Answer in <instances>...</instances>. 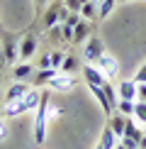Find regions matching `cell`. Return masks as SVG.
I'll list each match as a JSON object with an SVG mask.
<instances>
[{"label":"cell","mask_w":146,"mask_h":149,"mask_svg":"<svg viewBox=\"0 0 146 149\" xmlns=\"http://www.w3.org/2000/svg\"><path fill=\"white\" fill-rule=\"evenodd\" d=\"M3 108H5V103H0V115H3Z\"/></svg>","instance_id":"cell-35"},{"label":"cell","mask_w":146,"mask_h":149,"mask_svg":"<svg viewBox=\"0 0 146 149\" xmlns=\"http://www.w3.org/2000/svg\"><path fill=\"white\" fill-rule=\"evenodd\" d=\"M114 149H127V147H124V144H122V142H119V144H117V147H114Z\"/></svg>","instance_id":"cell-34"},{"label":"cell","mask_w":146,"mask_h":149,"mask_svg":"<svg viewBox=\"0 0 146 149\" xmlns=\"http://www.w3.org/2000/svg\"><path fill=\"white\" fill-rule=\"evenodd\" d=\"M97 144H100L102 149H114V147L119 144V137L112 132V127H110V125H105V127H102V134H100V142H97Z\"/></svg>","instance_id":"cell-14"},{"label":"cell","mask_w":146,"mask_h":149,"mask_svg":"<svg viewBox=\"0 0 146 149\" xmlns=\"http://www.w3.org/2000/svg\"><path fill=\"white\" fill-rule=\"evenodd\" d=\"M134 120L141 122V125H146V103L136 100V105H134Z\"/></svg>","instance_id":"cell-23"},{"label":"cell","mask_w":146,"mask_h":149,"mask_svg":"<svg viewBox=\"0 0 146 149\" xmlns=\"http://www.w3.org/2000/svg\"><path fill=\"white\" fill-rule=\"evenodd\" d=\"M88 32H90V22L81 17V22L73 27V44H81V42H85V39H88Z\"/></svg>","instance_id":"cell-16"},{"label":"cell","mask_w":146,"mask_h":149,"mask_svg":"<svg viewBox=\"0 0 146 149\" xmlns=\"http://www.w3.org/2000/svg\"><path fill=\"white\" fill-rule=\"evenodd\" d=\"M27 91H29V86L24 83V81H15V83L8 88V93H5V103H15V100H20V98L27 95Z\"/></svg>","instance_id":"cell-13"},{"label":"cell","mask_w":146,"mask_h":149,"mask_svg":"<svg viewBox=\"0 0 146 149\" xmlns=\"http://www.w3.org/2000/svg\"><path fill=\"white\" fill-rule=\"evenodd\" d=\"M102 54H105V42H102L100 37H88V39H85V49H83L85 61L95 64V61L100 59Z\"/></svg>","instance_id":"cell-3"},{"label":"cell","mask_w":146,"mask_h":149,"mask_svg":"<svg viewBox=\"0 0 146 149\" xmlns=\"http://www.w3.org/2000/svg\"><path fill=\"white\" fill-rule=\"evenodd\" d=\"M139 147H141V149H146V134H141V139H139Z\"/></svg>","instance_id":"cell-32"},{"label":"cell","mask_w":146,"mask_h":149,"mask_svg":"<svg viewBox=\"0 0 146 149\" xmlns=\"http://www.w3.org/2000/svg\"><path fill=\"white\" fill-rule=\"evenodd\" d=\"M122 3H129V0H122Z\"/></svg>","instance_id":"cell-37"},{"label":"cell","mask_w":146,"mask_h":149,"mask_svg":"<svg viewBox=\"0 0 146 149\" xmlns=\"http://www.w3.org/2000/svg\"><path fill=\"white\" fill-rule=\"evenodd\" d=\"M56 73H59V69H41V71H36V73H34L36 88H39V86H49V81L56 78Z\"/></svg>","instance_id":"cell-19"},{"label":"cell","mask_w":146,"mask_h":149,"mask_svg":"<svg viewBox=\"0 0 146 149\" xmlns=\"http://www.w3.org/2000/svg\"><path fill=\"white\" fill-rule=\"evenodd\" d=\"M63 59H66V52H51V66L54 69H61Z\"/></svg>","instance_id":"cell-25"},{"label":"cell","mask_w":146,"mask_h":149,"mask_svg":"<svg viewBox=\"0 0 146 149\" xmlns=\"http://www.w3.org/2000/svg\"><path fill=\"white\" fill-rule=\"evenodd\" d=\"M61 73H76V71H83V66H81V61H78L73 54H66V59H63V64H61V69H59Z\"/></svg>","instance_id":"cell-18"},{"label":"cell","mask_w":146,"mask_h":149,"mask_svg":"<svg viewBox=\"0 0 146 149\" xmlns=\"http://www.w3.org/2000/svg\"><path fill=\"white\" fill-rule=\"evenodd\" d=\"M97 3H102V0H97Z\"/></svg>","instance_id":"cell-38"},{"label":"cell","mask_w":146,"mask_h":149,"mask_svg":"<svg viewBox=\"0 0 146 149\" xmlns=\"http://www.w3.org/2000/svg\"><path fill=\"white\" fill-rule=\"evenodd\" d=\"M39 100H41L39 88H29L24 98H20V100H15V103H5L3 117H5V120H12V117H20V115H24V113H29V110H36Z\"/></svg>","instance_id":"cell-1"},{"label":"cell","mask_w":146,"mask_h":149,"mask_svg":"<svg viewBox=\"0 0 146 149\" xmlns=\"http://www.w3.org/2000/svg\"><path fill=\"white\" fill-rule=\"evenodd\" d=\"M134 83H146V64H141L134 73Z\"/></svg>","instance_id":"cell-26"},{"label":"cell","mask_w":146,"mask_h":149,"mask_svg":"<svg viewBox=\"0 0 146 149\" xmlns=\"http://www.w3.org/2000/svg\"><path fill=\"white\" fill-rule=\"evenodd\" d=\"M141 130L136 127V122H134V117H129V120H127V130H124V137H129V139H134L139 144V139H141Z\"/></svg>","instance_id":"cell-20"},{"label":"cell","mask_w":146,"mask_h":149,"mask_svg":"<svg viewBox=\"0 0 146 149\" xmlns=\"http://www.w3.org/2000/svg\"><path fill=\"white\" fill-rule=\"evenodd\" d=\"M36 47H39V39H36L34 32H27L20 39V61H29L36 54Z\"/></svg>","instance_id":"cell-5"},{"label":"cell","mask_w":146,"mask_h":149,"mask_svg":"<svg viewBox=\"0 0 146 149\" xmlns=\"http://www.w3.org/2000/svg\"><path fill=\"white\" fill-rule=\"evenodd\" d=\"M95 66H97V69H100L102 73H105V76H107L110 81H112V78H117V73H119V66H117V61H114V56H110L107 52H105L100 59L95 61Z\"/></svg>","instance_id":"cell-8"},{"label":"cell","mask_w":146,"mask_h":149,"mask_svg":"<svg viewBox=\"0 0 146 149\" xmlns=\"http://www.w3.org/2000/svg\"><path fill=\"white\" fill-rule=\"evenodd\" d=\"M8 137H10V127L5 122V117H0V142H5Z\"/></svg>","instance_id":"cell-27"},{"label":"cell","mask_w":146,"mask_h":149,"mask_svg":"<svg viewBox=\"0 0 146 149\" xmlns=\"http://www.w3.org/2000/svg\"><path fill=\"white\" fill-rule=\"evenodd\" d=\"M61 115H63V108H51V103H49V122L61 117Z\"/></svg>","instance_id":"cell-30"},{"label":"cell","mask_w":146,"mask_h":149,"mask_svg":"<svg viewBox=\"0 0 146 149\" xmlns=\"http://www.w3.org/2000/svg\"><path fill=\"white\" fill-rule=\"evenodd\" d=\"M88 91L93 93V98L97 103H100V108H102V113H105L107 117L114 113V105L110 103V98H107V93H105V88H102V86H88Z\"/></svg>","instance_id":"cell-10"},{"label":"cell","mask_w":146,"mask_h":149,"mask_svg":"<svg viewBox=\"0 0 146 149\" xmlns=\"http://www.w3.org/2000/svg\"><path fill=\"white\" fill-rule=\"evenodd\" d=\"M41 69H54V66H51V54H44V56L39 59V71Z\"/></svg>","instance_id":"cell-31"},{"label":"cell","mask_w":146,"mask_h":149,"mask_svg":"<svg viewBox=\"0 0 146 149\" xmlns=\"http://www.w3.org/2000/svg\"><path fill=\"white\" fill-rule=\"evenodd\" d=\"M29 76H34V66L32 64L20 61V64L12 66V78H15V81H24V78H29Z\"/></svg>","instance_id":"cell-15"},{"label":"cell","mask_w":146,"mask_h":149,"mask_svg":"<svg viewBox=\"0 0 146 149\" xmlns=\"http://www.w3.org/2000/svg\"><path fill=\"white\" fill-rule=\"evenodd\" d=\"M46 5H49V0H34V17H41Z\"/></svg>","instance_id":"cell-28"},{"label":"cell","mask_w":146,"mask_h":149,"mask_svg":"<svg viewBox=\"0 0 146 149\" xmlns=\"http://www.w3.org/2000/svg\"><path fill=\"white\" fill-rule=\"evenodd\" d=\"M83 78H85V86H105L110 81L95 64H83Z\"/></svg>","instance_id":"cell-7"},{"label":"cell","mask_w":146,"mask_h":149,"mask_svg":"<svg viewBox=\"0 0 146 149\" xmlns=\"http://www.w3.org/2000/svg\"><path fill=\"white\" fill-rule=\"evenodd\" d=\"M49 103H51V93L44 91L41 93V100L34 110V142L36 144H44L46 139V127H49Z\"/></svg>","instance_id":"cell-2"},{"label":"cell","mask_w":146,"mask_h":149,"mask_svg":"<svg viewBox=\"0 0 146 149\" xmlns=\"http://www.w3.org/2000/svg\"><path fill=\"white\" fill-rule=\"evenodd\" d=\"M88 3V0H63V5L66 8H68L71 12H78V15H81V10H83V5Z\"/></svg>","instance_id":"cell-24"},{"label":"cell","mask_w":146,"mask_h":149,"mask_svg":"<svg viewBox=\"0 0 146 149\" xmlns=\"http://www.w3.org/2000/svg\"><path fill=\"white\" fill-rule=\"evenodd\" d=\"M114 8H117V0H102V3H100V12H97V20H105V17H110Z\"/></svg>","instance_id":"cell-21"},{"label":"cell","mask_w":146,"mask_h":149,"mask_svg":"<svg viewBox=\"0 0 146 149\" xmlns=\"http://www.w3.org/2000/svg\"><path fill=\"white\" fill-rule=\"evenodd\" d=\"M117 93H119V100H136V83H134V78L119 81Z\"/></svg>","instance_id":"cell-12"},{"label":"cell","mask_w":146,"mask_h":149,"mask_svg":"<svg viewBox=\"0 0 146 149\" xmlns=\"http://www.w3.org/2000/svg\"><path fill=\"white\" fill-rule=\"evenodd\" d=\"M3 56H5V61H10V64L20 61V37L8 34L3 39Z\"/></svg>","instance_id":"cell-6"},{"label":"cell","mask_w":146,"mask_h":149,"mask_svg":"<svg viewBox=\"0 0 146 149\" xmlns=\"http://www.w3.org/2000/svg\"><path fill=\"white\" fill-rule=\"evenodd\" d=\"M136 100L146 103V83H136Z\"/></svg>","instance_id":"cell-29"},{"label":"cell","mask_w":146,"mask_h":149,"mask_svg":"<svg viewBox=\"0 0 146 149\" xmlns=\"http://www.w3.org/2000/svg\"><path fill=\"white\" fill-rule=\"evenodd\" d=\"M136 149H141V147H136Z\"/></svg>","instance_id":"cell-39"},{"label":"cell","mask_w":146,"mask_h":149,"mask_svg":"<svg viewBox=\"0 0 146 149\" xmlns=\"http://www.w3.org/2000/svg\"><path fill=\"white\" fill-rule=\"evenodd\" d=\"M134 100H119L117 103V113H122V115H127V117H134Z\"/></svg>","instance_id":"cell-22"},{"label":"cell","mask_w":146,"mask_h":149,"mask_svg":"<svg viewBox=\"0 0 146 149\" xmlns=\"http://www.w3.org/2000/svg\"><path fill=\"white\" fill-rule=\"evenodd\" d=\"M95 149H102V147H100V144H97V147H95Z\"/></svg>","instance_id":"cell-36"},{"label":"cell","mask_w":146,"mask_h":149,"mask_svg":"<svg viewBox=\"0 0 146 149\" xmlns=\"http://www.w3.org/2000/svg\"><path fill=\"white\" fill-rule=\"evenodd\" d=\"M61 5H63V0H54V3L46 5V10L41 12V29L49 32L54 24H59V10H61Z\"/></svg>","instance_id":"cell-4"},{"label":"cell","mask_w":146,"mask_h":149,"mask_svg":"<svg viewBox=\"0 0 146 149\" xmlns=\"http://www.w3.org/2000/svg\"><path fill=\"white\" fill-rule=\"evenodd\" d=\"M97 12H100V3H97V0H88V3L83 5V10H81V17L88 20V22H95Z\"/></svg>","instance_id":"cell-17"},{"label":"cell","mask_w":146,"mask_h":149,"mask_svg":"<svg viewBox=\"0 0 146 149\" xmlns=\"http://www.w3.org/2000/svg\"><path fill=\"white\" fill-rule=\"evenodd\" d=\"M127 120H129V117H127V115H122V113H117V110H114V113L107 117V125L112 127V132L117 134L119 139L124 137V130H127Z\"/></svg>","instance_id":"cell-11"},{"label":"cell","mask_w":146,"mask_h":149,"mask_svg":"<svg viewBox=\"0 0 146 149\" xmlns=\"http://www.w3.org/2000/svg\"><path fill=\"white\" fill-rule=\"evenodd\" d=\"M73 86H76L73 76H71V73H61V71L56 73V78L49 81V88H51V91H59V93H71Z\"/></svg>","instance_id":"cell-9"},{"label":"cell","mask_w":146,"mask_h":149,"mask_svg":"<svg viewBox=\"0 0 146 149\" xmlns=\"http://www.w3.org/2000/svg\"><path fill=\"white\" fill-rule=\"evenodd\" d=\"M3 69H5V56H0V73H3Z\"/></svg>","instance_id":"cell-33"}]
</instances>
